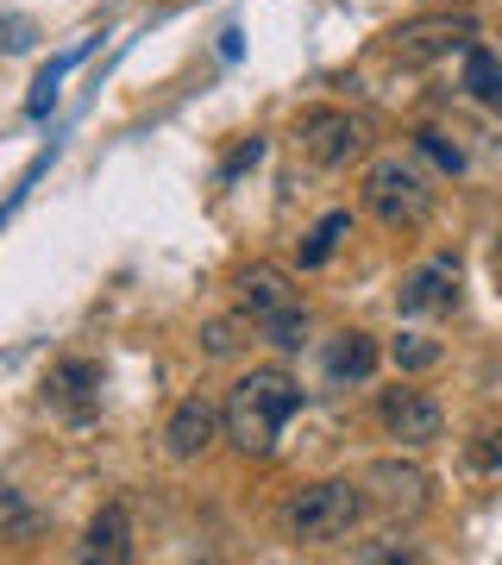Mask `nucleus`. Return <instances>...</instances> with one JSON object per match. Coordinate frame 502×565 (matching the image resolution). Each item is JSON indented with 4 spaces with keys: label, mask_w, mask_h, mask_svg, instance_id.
<instances>
[{
    "label": "nucleus",
    "mask_w": 502,
    "mask_h": 565,
    "mask_svg": "<svg viewBox=\"0 0 502 565\" xmlns=\"http://www.w3.org/2000/svg\"><path fill=\"white\" fill-rule=\"evenodd\" d=\"M44 403L63 422H95L100 415V364L95 359H57L44 371Z\"/></svg>",
    "instance_id": "1a4fd4ad"
},
{
    "label": "nucleus",
    "mask_w": 502,
    "mask_h": 565,
    "mask_svg": "<svg viewBox=\"0 0 502 565\" xmlns=\"http://www.w3.org/2000/svg\"><path fill=\"white\" fill-rule=\"evenodd\" d=\"M446 359L440 340H427V333H396L389 340V364H396L402 377H415V371H434V364Z\"/></svg>",
    "instance_id": "a211bd4d"
},
{
    "label": "nucleus",
    "mask_w": 502,
    "mask_h": 565,
    "mask_svg": "<svg viewBox=\"0 0 502 565\" xmlns=\"http://www.w3.org/2000/svg\"><path fill=\"white\" fill-rule=\"evenodd\" d=\"M496 282H502V252H496Z\"/></svg>",
    "instance_id": "5701e85b"
},
{
    "label": "nucleus",
    "mask_w": 502,
    "mask_h": 565,
    "mask_svg": "<svg viewBox=\"0 0 502 565\" xmlns=\"http://www.w3.org/2000/svg\"><path fill=\"white\" fill-rule=\"evenodd\" d=\"M464 95L490 114H502V57L490 44H464Z\"/></svg>",
    "instance_id": "4468645a"
},
{
    "label": "nucleus",
    "mask_w": 502,
    "mask_h": 565,
    "mask_svg": "<svg viewBox=\"0 0 502 565\" xmlns=\"http://www.w3.org/2000/svg\"><path fill=\"white\" fill-rule=\"evenodd\" d=\"M464 44H478V20H471V13H427V20L389 32V57H396L402 70H427V63L464 51Z\"/></svg>",
    "instance_id": "39448f33"
},
{
    "label": "nucleus",
    "mask_w": 502,
    "mask_h": 565,
    "mask_svg": "<svg viewBox=\"0 0 502 565\" xmlns=\"http://www.w3.org/2000/svg\"><path fill=\"white\" fill-rule=\"evenodd\" d=\"M377 422H383V434L396 446H408V452H421V446H434L446 434V408L427 396V390H383L377 396Z\"/></svg>",
    "instance_id": "6e6552de"
},
{
    "label": "nucleus",
    "mask_w": 502,
    "mask_h": 565,
    "mask_svg": "<svg viewBox=\"0 0 502 565\" xmlns=\"http://www.w3.org/2000/svg\"><path fill=\"white\" fill-rule=\"evenodd\" d=\"M364 490H371V503L389 509V515H415V509L427 503V471H415V465H402V459H377L364 471Z\"/></svg>",
    "instance_id": "f8f14e48"
},
{
    "label": "nucleus",
    "mask_w": 502,
    "mask_h": 565,
    "mask_svg": "<svg viewBox=\"0 0 502 565\" xmlns=\"http://www.w3.org/2000/svg\"><path fill=\"white\" fill-rule=\"evenodd\" d=\"M296 151L314 170H345L364 151V120L345 114V107H308L296 120Z\"/></svg>",
    "instance_id": "423d86ee"
},
{
    "label": "nucleus",
    "mask_w": 502,
    "mask_h": 565,
    "mask_svg": "<svg viewBox=\"0 0 502 565\" xmlns=\"http://www.w3.org/2000/svg\"><path fill=\"white\" fill-rule=\"evenodd\" d=\"M415 158L427 163V170H440V177H464V145H459V132H446V126H421L415 132Z\"/></svg>",
    "instance_id": "2eb2a0df"
},
{
    "label": "nucleus",
    "mask_w": 502,
    "mask_h": 565,
    "mask_svg": "<svg viewBox=\"0 0 502 565\" xmlns=\"http://www.w3.org/2000/svg\"><path fill=\"white\" fill-rule=\"evenodd\" d=\"M39 534H44V515L25 503L20 484L0 478V541H39Z\"/></svg>",
    "instance_id": "dca6fc26"
},
{
    "label": "nucleus",
    "mask_w": 502,
    "mask_h": 565,
    "mask_svg": "<svg viewBox=\"0 0 502 565\" xmlns=\"http://www.w3.org/2000/svg\"><path fill=\"white\" fill-rule=\"evenodd\" d=\"M88 44H95V39H82L76 51H63L57 63H44V70H39V82H32V102H25V114H32V120H44V114H51V102H57V82L70 76L82 57H88Z\"/></svg>",
    "instance_id": "f3484780"
},
{
    "label": "nucleus",
    "mask_w": 502,
    "mask_h": 565,
    "mask_svg": "<svg viewBox=\"0 0 502 565\" xmlns=\"http://www.w3.org/2000/svg\"><path fill=\"white\" fill-rule=\"evenodd\" d=\"M301 408H308L301 377H289L282 364H258V371H245L239 384L226 390L221 422H226V440L239 446L245 459H270L282 446V427L296 422Z\"/></svg>",
    "instance_id": "f257e3e1"
},
{
    "label": "nucleus",
    "mask_w": 502,
    "mask_h": 565,
    "mask_svg": "<svg viewBox=\"0 0 502 565\" xmlns=\"http://www.w3.org/2000/svg\"><path fill=\"white\" fill-rule=\"evenodd\" d=\"M452 308H459V258L452 252H434V258H421L402 277L396 315H408V321H440Z\"/></svg>",
    "instance_id": "0eeeda50"
},
{
    "label": "nucleus",
    "mask_w": 502,
    "mask_h": 565,
    "mask_svg": "<svg viewBox=\"0 0 502 565\" xmlns=\"http://www.w3.org/2000/svg\"><path fill=\"white\" fill-rule=\"evenodd\" d=\"M214 440H226V422H221V403H207V396H182L170 408V422H163V452L177 465L201 459Z\"/></svg>",
    "instance_id": "9d476101"
},
{
    "label": "nucleus",
    "mask_w": 502,
    "mask_h": 565,
    "mask_svg": "<svg viewBox=\"0 0 502 565\" xmlns=\"http://www.w3.org/2000/svg\"><path fill=\"white\" fill-rule=\"evenodd\" d=\"M264 158V139H252V145H239V151H233V158H226V170H221V177L226 182H233V177H239V170H245V163H258Z\"/></svg>",
    "instance_id": "4be33fe9"
},
{
    "label": "nucleus",
    "mask_w": 502,
    "mask_h": 565,
    "mask_svg": "<svg viewBox=\"0 0 502 565\" xmlns=\"http://www.w3.org/2000/svg\"><path fill=\"white\" fill-rule=\"evenodd\" d=\"M345 226H352V214H327V221L308 233V245H301V270H321V264L340 252V233H345Z\"/></svg>",
    "instance_id": "6ab92c4d"
},
{
    "label": "nucleus",
    "mask_w": 502,
    "mask_h": 565,
    "mask_svg": "<svg viewBox=\"0 0 502 565\" xmlns=\"http://www.w3.org/2000/svg\"><path fill=\"white\" fill-rule=\"evenodd\" d=\"M359 195L371 221H383L389 233H415L440 202V170H427L421 158H402V151H383V158H371Z\"/></svg>",
    "instance_id": "7ed1b4c3"
},
{
    "label": "nucleus",
    "mask_w": 502,
    "mask_h": 565,
    "mask_svg": "<svg viewBox=\"0 0 502 565\" xmlns=\"http://www.w3.org/2000/svg\"><path fill=\"white\" fill-rule=\"evenodd\" d=\"M383 364V345L371 340V333H359V327H345V333H333L321 352V371L333 390H352V384H371Z\"/></svg>",
    "instance_id": "9b49d317"
},
{
    "label": "nucleus",
    "mask_w": 502,
    "mask_h": 565,
    "mask_svg": "<svg viewBox=\"0 0 502 565\" xmlns=\"http://www.w3.org/2000/svg\"><path fill=\"white\" fill-rule=\"evenodd\" d=\"M352 559H359V565H396V559H421V553H415V546L402 541V534H383V541L352 546Z\"/></svg>",
    "instance_id": "aec40b11"
},
{
    "label": "nucleus",
    "mask_w": 502,
    "mask_h": 565,
    "mask_svg": "<svg viewBox=\"0 0 502 565\" xmlns=\"http://www.w3.org/2000/svg\"><path fill=\"white\" fill-rule=\"evenodd\" d=\"M364 509H371V490L364 484H352V478H321V484H301L277 509V527L289 546H340L359 534Z\"/></svg>",
    "instance_id": "f03ea898"
},
{
    "label": "nucleus",
    "mask_w": 502,
    "mask_h": 565,
    "mask_svg": "<svg viewBox=\"0 0 502 565\" xmlns=\"http://www.w3.org/2000/svg\"><path fill=\"white\" fill-rule=\"evenodd\" d=\"M239 315L277 352H301V340H308V302H301L296 277L277 264H245L239 270Z\"/></svg>",
    "instance_id": "20e7f679"
},
{
    "label": "nucleus",
    "mask_w": 502,
    "mask_h": 565,
    "mask_svg": "<svg viewBox=\"0 0 502 565\" xmlns=\"http://www.w3.org/2000/svg\"><path fill=\"white\" fill-rule=\"evenodd\" d=\"M201 340H207V352H214V359H233V352H239V340H233V321H207V333H201Z\"/></svg>",
    "instance_id": "412c9836"
},
{
    "label": "nucleus",
    "mask_w": 502,
    "mask_h": 565,
    "mask_svg": "<svg viewBox=\"0 0 502 565\" xmlns=\"http://www.w3.org/2000/svg\"><path fill=\"white\" fill-rule=\"evenodd\" d=\"M76 559L88 565H126L132 559V515H126V503H107L95 515V522L82 527V541H76Z\"/></svg>",
    "instance_id": "ddd939ff"
}]
</instances>
